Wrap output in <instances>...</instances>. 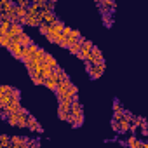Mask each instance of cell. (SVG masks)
<instances>
[{
  "instance_id": "cell-1",
  "label": "cell",
  "mask_w": 148,
  "mask_h": 148,
  "mask_svg": "<svg viewBox=\"0 0 148 148\" xmlns=\"http://www.w3.org/2000/svg\"><path fill=\"white\" fill-rule=\"evenodd\" d=\"M28 115H30V113H28L25 108H19L18 112H11V113H7L5 119H7L9 125H12V127H26Z\"/></svg>"
},
{
  "instance_id": "cell-2",
  "label": "cell",
  "mask_w": 148,
  "mask_h": 148,
  "mask_svg": "<svg viewBox=\"0 0 148 148\" xmlns=\"http://www.w3.org/2000/svg\"><path fill=\"white\" fill-rule=\"evenodd\" d=\"M87 71H89V75L91 79H99L103 75V71H105V63H87Z\"/></svg>"
},
{
  "instance_id": "cell-3",
  "label": "cell",
  "mask_w": 148,
  "mask_h": 148,
  "mask_svg": "<svg viewBox=\"0 0 148 148\" xmlns=\"http://www.w3.org/2000/svg\"><path fill=\"white\" fill-rule=\"evenodd\" d=\"M86 63H103V54H101V51L98 49V47H91V52H89V56H87V59H86Z\"/></svg>"
},
{
  "instance_id": "cell-4",
  "label": "cell",
  "mask_w": 148,
  "mask_h": 148,
  "mask_svg": "<svg viewBox=\"0 0 148 148\" xmlns=\"http://www.w3.org/2000/svg\"><path fill=\"white\" fill-rule=\"evenodd\" d=\"M7 49L11 51V54H12L14 58H18V59L23 58V45H21V44H18V42H11Z\"/></svg>"
},
{
  "instance_id": "cell-5",
  "label": "cell",
  "mask_w": 148,
  "mask_h": 148,
  "mask_svg": "<svg viewBox=\"0 0 148 148\" xmlns=\"http://www.w3.org/2000/svg\"><path fill=\"white\" fill-rule=\"evenodd\" d=\"M125 145H127V146H131V148H148V145H146V143H143V141H139L134 134H132V136H129V139L125 141Z\"/></svg>"
},
{
  "instance_id": "cell-6",
  "label": "cell",
  "mask_w": 148,
  "mask_h": 148,
  "mask_svg": "<svg viewBox=\"0 0 148 148\" xmlns=\"http://www.w3.org/2000/svg\"><path fill=\"white\" fill-rule=\"evenodd\" d=\"M98 5H99L101 12H113V9L117 7L113 0H101V2H99Z\"/></svg>"
},
{
  "instance_id": "cell-7",
  "label": "cell",
  "mask_w": 148,
  "mask_h": 148,
  "mask_svg": "<svg viewBox=\"0 0 148 148\" xmlns=\"http://www.w3.org/2000/svg\"><path fill=\"white\" fill-rule=\"evenodd\" d=\"M23 33V25H19L18 21L16 23H11V28L7 30V35L12 38V37H16V35H21Z\"/></svg>"
},
{
  "instance_id": "cell-8",
  "label": "cell",
  "mask_w": 148,
  "mask_h": 148,
  "mask_svg": "<svg viewBox=\"0 0 148 148\" xmlns=\"http://www.w3.org/2000/svg\"><path fill=\"white\" fill-rule=\"evenodd\" d=\"M26 127L30 129V131H33V132H42L44 129H42V125L32 117V115H28V122H26Z\"/></svg>"
},
{
  "instance_id": "cell-9",
  "label": "cell",
  "mask_w": 148,
  "mask_h": 148,
  "mask_svg": "<svg viewBox=\"0 0 148 148\" xmlns=\"http://www.w3.org/2000/svg\"><path fill=\"white\" fill-rule=\"evenodd\" d=\"M54 21H58V18L54 16L52 11H42V23H45V25H52Z\"/></svg>"
},
{
  "instance_id": "cell-10",
  "label": "cell",
  "mask_w": 148,
  "mask_h": 148,
  "mask_svg": "<svg viewBox=\"0 0 148 148\" xmlns=\"http://www.w3.org/2000/svg\"><path fill=\"white\" fill-rule=\"evenodd\" d=\"M42 86H45L47 89H51V91H56V86H58V80L51 75V77H45L44 79V84Z\"/></svg>"
},
{
  "instance_id": "cell-11",
  "label": "cell",
  "mask_w": 148,
  "mask_h": 148,
  "mask_svg": "<svg viewBox=\"0 0 148 148\" xmlns=\"http://www.w3.org/2000/svg\"><path fill=\"white\" fill-rule=\"evenodd\" d=\"M25 145H28V139H23L19 136L11 138V146H25Z\"/></svg>"
},
{
  "instance_id": "cell-12",
  "label": "cell",
  "mask_w": 148,
  "mask_h": 148,
  "mask_svg": "<svg viewBox=\"0 0 148 148\" xmlns=\"http://www.w3.org/2000/svg\"><path fill=\"white\" fill-rule=\"evenodd\" d=\"M58 115H59V119H61V120H64V122H68V120H70V110L58 108Z\"/></svg>"
},
{
  "instance_id": "cell-13",
  "label": "cell",
  "mask_w": 148,
  "mask_h": 148,
  "mask_svg": "<svg viewBox=\"0 0 148 148\" xmlns=\"http://www.w3.org/2000/svg\"><path fill=\"white\" fill-rule=\"evenodd\" d=\"M19 44H21L23 47H26V45H30V44H32V38H30V37L23 32V33L19 35Z\"/></svg>"
},
{
  "instance_id": "cell-14",
  "label": "cell",
  "mask_w": 148,
  "mask_h": 148,
  "mask_svg": "<svg viewBox=\"0 0 148 148\" xmlns=\"http://www.w3.org/2000/svg\"><path fill=\"white\" fill-rule=\"evenodd\" d=\"M44 61H45V63H47V64H49L51 68H56V66H58V63H56V59H54V58H52L51 54H47V52L44 54Z\"/></svg>"
},
{
  "instance_id": "cell-15",
  "label": "cell",
  "mask_w": 148,
  "mask_h": 148,
  "mask_svg": "<svg viewBox=\"0 0 148 148\" xmlns=\"http://www.w3.org/2000/svg\"><path fill=\"white\" fill-rule=\"evenodd\" d=\"M9 44H11V37L7 33H2V35H0V45H2V47H9Z\"/></svg>"
},
{
  "instance_id": "cell-16",
  "label": "cell",
  "mask_w": 148,
  "mask_h": 148,
  "mask_svg": "<svg viewBox=\"0 0 148 148\" xmlns=\"http://www.w3.org/2000/svg\"><path fill=\"white\" fill-rule=\"evenodd\" d=\"M9 28H11V21H9V19L2 21V23H0V35H2V33H7Z\"/></svg>"
},
{
  "instance_id": "cell-17",
  "label": "cell",
  "mask_w": 148,
  "mask_h": 148,
  "mask_svg": "<svg viewBox=\"0 0 148 148\" xmlns=\"http://www.w3.org/2000/svg\"><path fill=\"white\" fill-rule=\"evenodd\" d=\"M0 146H11V139H9V136H5V134L0 136Z\"/></svg>"
},
{
  "instance_id": "cell-18",
  "label": "cell",
  "mask_w": 148,
  "mask_h": 148,
  "mask_svg": "<svg viewBox=\"0 0 148 148\" xmlns=\"http://www.w3.org/2000/svg\"><path fill=\"white\" fill-rule=\"evenodd\" d=\"M12 2H14L16 5H19V7H28V5L32 4V0H12Z\"/></svg>"
},
{
  "instance_id": "cell-19",
  "label": "cell",
  "mask_w": 148,
  "mask_h": 148,
  "mask_svg": "<svg viewBox=\"0 0 148 148\" xmlns=\"http://www.w3.org/2000/svg\"><path fill=\"white\" fill-rule=\"evenodd\" d=\"M38 30H40V33H42V35H47V33H49V25L40 23V25H38Z\"/></svg>"
},
{
  "instance_id": "cell-20",
  "label": "cell",
  "mask_w": 148,
  "mask_h": 148,
  "mask_svg": "<svg viewBox=\"0 0 148 148\" xmlns=\"http://www.w3.org/2000/svg\"><path fill=\"white\" fill-rule=\"evenodd\" d=\"M113 112H115V113H122V112H124V108H122V106L119 105V101H115V106H113Z\"/></svg>"
},
{
  "instance_id": "cell-21",
  "label": "cell",
  "mask_w": 148,
  "mask_h": 148,
  "mask_svg": "<svg viewBox=\"0 0 148 148\" xmlns=\"http://www.w3.org/2000/svg\"><path fill=\"white\" fill-rule=\"evenodd\" d=\"M68 35H70V37H73V38H79V37H80V33H79L77 30H70V33H68Z\"/></svg>"
},
{
  "instance_id": "cell-22",
  "label": "cell",
  "mask_w": 148,
  "mask_h": 148,
  "mask_svg": "<svg viewBox=\"0 0 148 148\" xmlns=\"http://www.w3.org/2000/svg\"><path fill=\"white\" fill-rule=\"evenodd\" d=\"M2 2H12V0H2Z\"/></svg>"
},
{
  "instance_id": "cell-23",
  "label": "cell",
  "mask_w": 148,
  "mask_h": 148,
  "mask_svg": "<svg viewBox=\"0 0 148 148\" xmlns=\"http://www.w3.org/2000/svg\"><path fill=\"white\" fill-rule=\"evenodd\" d=\"M47 2H54V4H56V0H47Z\"/></svg>"
}]
</instances>
